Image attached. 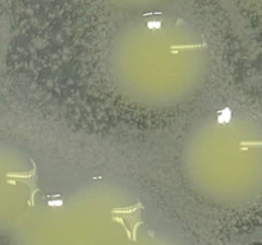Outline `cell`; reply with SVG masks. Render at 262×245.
<instances>
[{
  "mask_svg": "<svg viewBox=\"0 0 262 245\" xmlns=\"http://www.w3.org/2000/svg\"><path fill=\"white\" fill-rule=\"evenodd\" d=\"M5 178L12 179L15 183L19 181V183L27 185L28 190H30V206H33V203H35V194L38 191L37 167H36V163H33L32 170L28 171V173H9L5 175Z\"/></svg>",
  "mask_w": 262,
  "mask_h": 245,
  "instance_id": "cell-1",
  "label": "cell"
},
{
  "mask_svg": "<svg viewBox=\"0 0 262 245\" xmlns=\"http://www.w3.org/2000/svg\"><path fill=\"white\" fill-rule=\"evenodd\" d=\"M125 219L129 222V225L132 226V239L136 240V234H137V229L142 225V219L140 218V213L138 211L130 212V213H124Z\"/></svg>",
  "mask_w": 262,
  "mask_h": 245,
  "instance_id": "cell-2",
  "label": "cell"
}]
</instances>
